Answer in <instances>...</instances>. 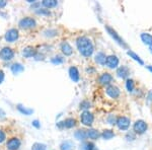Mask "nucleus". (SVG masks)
<instances>
[{
  "label": "nucleus",
  "mask_w": 152,
  "mask_h": 150,
  "mask_svg": "<svg viewBox=\"0 0 152 150\" xmlns=\"http://www.w3.org/2000/svg\"><path fill=\"white\" fill-rule=\"evenodd\" d=\"M147 69H148L152 73V66H147Z\"/></svg>",
  "instance_id": "58836bf2"
},
{
  "label": "nucleus",
  "mask_w": 152,
  "mask_h": 150,
  "mask_svg": "<svg viewBox=\"0 0 152 150\" xmlns=\"http://www.w3.org/2000/svg\"><path fill=\"white\" fill-rule=\"evenodd\" d=\"M4 80V72L2 70H0V84L3 82Z\"/></svg>",
  "instance_id": "72a5a7b5"
},
{
  "label": "nucleus",
  "mask_w": 152,
  "mask_h": 150,
  "mask_svg": "<svg viewBox=\"0 0 152 150\" xmlns=\"http://www.w3.org/2000/svg\"><path fill=\"white\" fill-rule=\"evenodd\" d=\"M75 123H76V121L74 119L69 118V119H66L65 121L63 122V125H64V127H66V128H72L75 126Z\"/></svg>",
  "instance_id": "cd10ccee"
},
{
  "label": "nucleus",
  "mask_w": 152,
  "mask_h": 150,
  "mask_svg": "<svg viewBox=\"0 0 152 150\" xmlns=\"http://www.w3.org/2000/svg\"><path fill=\"white\" fill-rule=\"evenodd\" d=\"M81 123L85 126H91L94 123V115L88 110H84L81 114Z\"/></svg>",
  "instance_id": "20e7f679"
},
{
  "label": "nucleus",
  "mask_w": 152,
  "mask_h": 150,
  "mask_svg": "<svg viewBox=\"0 0 152 150\" xmlns=\"http://www.w3.org/2000/svg\"><path fill=\"white\" fill-rule=\"evenodd\" d=\"M69 76L74 82H78L79 81V72H78V69L76 67H70L69 69Z\"/></svg>",
  "instance_id": "4468645a"
},
{
  "label": "nucleus",
  "mask_w": 152,
  "mask_h": 150,
  "mask_svg": "<svg viewBox=\"0 0 152 150\" xmlns=\"http://www.w3.org/2000/svg\"><path fill=\"white\" fill-rule=\"evenodd\" d=\"M52 62L54 64H61V63H63V59L61 57H55L52 59Z\"/></svg>",
  "instance_id": "2f4dec72"
},
{
  "label": "nucleus",
  "mask_w": 152,
  "mask_h": 150,
  "mask_svg": "<svg viewBox=\"0 0 152 150\" xmlns=\"http://www.w3.org/2000/svg\"><path fill=\"white\" fill-rule=\"evenodd\" d=\"M141 40L144 44H146V45L152 46V36L150 34H147V33L141 34Z\"/></svg>",
  "instance_id": "dca6fc26"
},
{
  "label": "nucleus",
  "mask_w": 152,
  "mask_h": 150,
  "mask_svg": "<svg viewBox=\"0 0 152 150\" xmlns=\"http://www.w3.org/2000/svg\"><path fill=\"white\" fill-rule=\"evenodd\" d=\"M14 56V52L12 51L11 48H8V47H5L3 48L1 51H0V59L4 61H8L11 60Z\"/></svg>",
  "instance_id": "7ed1b4c3"
},
{
  "label": "nucleus",
  "mask_w": 152,
  "mask_h": 150,
  "mask_svg": "<svg viewBox=\"0 0 152 150\" xmlns=\"http://www.w3.org/2000/svg\"><path fill=\"white\" fill-rule=\"evenodd\" d=\"M117 74H118L119 77H121V78L128 77V75H129L128 67H126V66H122V67H120L119 69H118V71H117Z\"/></svg>",
  "instance_id": "2eb2a0df"
},
{
  "label": "nucleus",
  "mask_w": 152,
  "mask_h": 150,
  "mask_svg": "<svg viewBox=\"0 0 152 150\" xmlns=\"http://www.w3.org/2000/svg\"><path fill=\"white\" fill-rule=\"evenodd\" d=\"M18 24L21 29H31L36 26V20L31 18H24L19 21Z\"/></svg>",
  "instance_id": "39448f33"
},
{
  "label": "nucleus",
  "mask_w": 152,
  "mask_h": 150,
  "mask_svg": "<svg viewBox=\"0 0 152 150\" xmlns=\"http://www.w3.org/2000/svg\"><path fill=\"white\" fill-rule=\"evenodd\" d=\"M127 54H128V55L130 56V57L131 58H133L135 61H136V62H138L139 64H140V65H144V62H143V60H142V59L139 57L138 55H137L136 53L135 52H133V51H131V50H129L128 52H127Z\"/></svg>",
  "instance_id": "412c9836"
},
{
  "label": "nucleus",
  "mask_w": 152,
  "mask_h": 150,
  "mask_svg": "<svg viewBox=\"0 0 152 150\" xmlns=\"http://www.w3.org/2000/svg\"><path fill=\"white\" fill-rule=\"evenodd\" d=\"M149 51H150V53L152 54V46H150V47H149Z\"/></svg>",
  "instance_id": "ea45409f"
},
{
  "label": "nucleus",
  "mask_w": 152,
  "mask_h": 150,
  "mask_svg": "<svg viewBox=\"0 0 152 150\" xmlns=\"http://www.w3.org/2000/svg\"><path fill=\"white\" fill-rule=\"evenodd\" d=\"M43 5L47 8H52L57 5V0H44Z\"/></svg>",
  "instance_id": "393cba45"
},
{
  "label": "nucleus",
  "mask_w": 152,
  "mask_h": 150,
  "mask_svg": "<svg viewBox=\"0 0 152 150\" xmlns=\"http://www.w3.org/2000/svg\"><path fill=\"white\" fill-rule=\"evenodd\" d=\"M146 130H147V124L143 120H138L134 124V131L138 133V134H143Z\"/></svg>",
  "instance_id": "6e6552de"
},
{
  "label": "nucleus",
  "mask_w": 152,
  "mask_h": 150,
  "mask_svg": "<svg viewBox=\"0 0 152 150\" xmlns=\"http://www.w3.org/2000/svg\"><path fill=\"white\" fill-rule=\"evenodd\" d=\"M99 83L100 84H104V85H107V84H110V83L112 82V80H113V76L110 74V73H102V75H100V77H99Z\"/></svg>",
  "instance_id": "f8f14e48"
},
{
  "label": "nucleus",
  "mask_w": 152,
  "mask_h": 150,
  "mask_svg": "<svg viewBox=\"0 0 152 150\" xmlns=\"http://www.w3.org/2000/svg\"><path fill=\"white\" fill-rule=\"evenodd\" d=\"M102 138L105 140H110L115 136V133L113 132L112 130H104V131L102 132Z\"/></svg>",
  "instance_id": "a878e982"
},
{
  "label": "nucleus",
  "mask_w": 152,
  "mask_h": 150,
  "mask_svg": "<svg viewBox=\"0 0 152 150\" xmlns=\"http://www.w3.org/2000/svg\"><path fill=\"white\" fill-rule=\"evenodd\" d=\"M23 55L26 58H31V57H33V56L35 55V50H34L31 47H26V48L23 49Z\"/></svg>",
  "instance_id": "6ab92c4d"
},
{
  "label": "nucleus",
  "mask_w": 152,
  "mask_h": 150,
  "mask_svg": "<svg viewBox=\"0 0 152 150\" xmlns=\"http://www.w3.org/2000/svg\"><path fill=\"white\" fill-rule=\"evenodd\" d=\"M88 108H90V102H89L84 100V102H82L81 104H80V109L85 110V109H88Z\"/></svg>",
  "instance_id": "7c9ffc66"
},
{
  "label": "nucleus",
  "mask_w": 152,
  "mask_h": 150,
  "mask_svg": "<svg viewBox=\"0 0 152 150\" xmlns=\"http://www.w3.org/2000/svg\"><path fill=\"white\" fill-rule=\"evenodd\" d=\"M87 137V131L85 130H78L75 132V138L78 140H84Z\"/></svg>",
  "instance_id": "aec40b11"
},
{
  "label": "nucleus",
  "mask_w": 152,
  "mask_h": 150,
  "mask_svg": "<svg viewBox=\"0 0 152 150\" xmlns=\"http://www.w3.org/2000/svg\"><path fill=\"white\" fill-rule=\"evenodd\" d=\"M87 137H89L90 139H97L99 137V131H96V130H94V129H89L87 131Z\"/></svg>",
  "instance_id": "5701e85b"
},
{
  "label": "nucleus",
  "mask_w": 152,
  "mask_h": 150,
  "mask_svg": "<svg viewBox=\"0 0 152 150\" xmlns=\"http://www.w3.org/2000/svg\"><path fill=\"white\" fill-rule=\"evenodd\" d=\"M7 149L8 150H18L20 146V141L18 138H11L7 142Z\"/></svg>",
  "instance_id": "9b49d317"
},
{
  "label": "nucleus",
  "mask_w": 152,
  "mask_h": 150,
  "mask_svg": "<svg viewBox=\"0 0 152 150\" xmlns=\"http://www.w3.org/2000/svg\"><path fill=\"white\" fill-rule=\"evenodd\" d=\"M126 87H127V90L128 91H133L134 90V81L132 79H128L126 81Z\"/></svg>",
  "instance_id": "c85d7f7f"
},
{
  "label": "nucleus",
  "mask_w": 152,
  "mask_h": 150,
  "mask_svg": "<svg viewBox=\"0 0 152 150\" xmlns=\"http://www.w3.org/2000/svg\"><path fill=\"white\" fill-rule=\"evenodd\" d=\"M76 45L79 50V52L85 57H89L92 53H94V45H92L91 41L86 37H80L76 41Z\"/></svg>",
  "instance_id": "f257e3e1"
},
{
  "label": "nucleus",
  "mask_w": 152,
  "mask_h": 150,
  "mask_svg": "<svg viewBox=\"0 0 152 150\" xmlns=\"http://www.w3.org/2000/svg\"><path fill=\"white\" fill-rule=\"evenodd\" d=\"M4 140H5V134H4L3 131H1V130H0V143H2Z\"/></svg>",
  "instance_id": "473e14b6"
},
{
  "label": "nucleus",
  "mask_w": 152,
  "mask_h": 150,
  "mask_svg": "<svg viewBox=\"0 0 152 150\" xmlns=\"http://www.w3.org/2000/svg\"><path fill=\"white\" fill-rule=\"evenodd\" d=\"M6 5V1L5 0H0V8H3Z\"/></svg>",
  "instance_id": "c9c22d12"
},
{
  "label": "nucleus",
  "mask_w": 152,
  "mask_h": 150,
  "mask_svg": "<svg viewBox=\"0 0 152 150\" xmlns=\"http://www.w3.org/2000/svg\"><path fill=\"white\" fill-rule=\"evenodd\" d=\"M31 150H46V145L42 143H35L31 147Z\"/></svg>",
  "instance_id": "c756f323"
},
{
  "label": "nucleus",
  "mask_w": 152,
  "mask_h": 150,
  "mask_svg": "<svg viewBox=\"0 0 152 150\" xmlns=\"http://www.w3.org/2000/svg\"><path fill=\"white\" fill-rule=\"evenodd\" d=\"M105 90H107V95L111 97L112 98H117L120 95V89L115 85H109Z\"/></svg>",
  "instance_id": "9d476101"
},
{
  "label": "nucleus",
  "mask_w": 152,
  "mask_h": 150,
  "mask_svg": "<svg viewBox=\"0 0 152 150\" xmlns=\"http://www.w3.org/2000/svg\"><path fill=\"white\" fill-rule=\"evenodd\" d=\"M4 116H5V113H4L3 110H2L1 109H0V117H1V118H3Z\"/></svg>",
  "instance_id": "4c0bfd02"
},
{
  "label": "nucleus",
  "mask_w": 152,
  "mask_h": 150,
  "mask_svg": "<svg viewBox=\"0 0 152 150\" xmlns=\"http://www.w3.org/2000/svg\"><path fill=\"white\" fill-rule=\"evenodd\" d=\"M95 61H96L99 64H100V65H104L105 61H107V57H105V55L104 53L99 52L95 55Z\"/></svg>",
  "instance_id": "a211bd4d"
},
{
  "label": "nucleus",
  "mask_w": 152,
  "mask_h": 150,
  "mask_svg": "<svg viewBox=\"0 0 152 150\" xmlns=\"http://www.w3.org/2000/svg\"><path fill=\"white\" fill-rule=\"evenodd\" d=\"M152 100V90L149 91V94H148V102H151Z\"/></svg>",
  "instance_id": "e433bc0d"
},
{
  "label": "nucleus",
  "mask_w": 152,
  "mask_h": 150,
  "mask_svg": "<svg viewBox=\"0 0 152 150\" xmlns=\"http://www.w3.org/2000/svg\"><path fill=\"white\" fill-rule=\"evenodd\" d=\"M105 29L107 31V33H109V35L112 37L113 39L115 40V42H117L118 44H119L120 46H122L123 48H127V44L125 43L123 39L121 38L119 35L117 34V31H115V29H113L112 28H110L109 26H105Z\"/></svg>",
  "instance_id": "f03ea898"
},
{
  "label": "nucleus",
  "mask_w": 152,
  "mask_h": 150,
  "mask_svg": "<svg viewBox=\"0 0 152 150\" xmlns=\"http://www.w3.org/2000/svg\"><path fill=\"white\" fill-rule=\"evenodd\" d=\"M61 50H62V52L65 56H70L73 52L72 47H71L67 42H63V43L61 44Z\"/></svg>",
  "instance_id": "ddd939ff"
},
{
  "label": "nucleus",
  "mask_w": 152,
  "mask_h": 150,
  "mask_svg": "<svg viewBox=\"0 0 152 150\" xmlns=\"http://www.w3.org/2000/svg\"><path fill=\"white\" fill-rule=\"evenodd\" d=\"M33 126H35L36 128H38V129L40 128V123H39L38 120H35V121L33 122Z\"/></svg>",
  "instance_id": "f704fd0d"
},
{
  "label": "nucleus",
  "mask_w": 152,
  "mask_h": 150,
  "mask_svg": "<svg viewBox=\"0 0 152 150\" xmlns=\"http://www.w3.org/2000/svg\"><path fill=\"white\" fill-rule=\"evenodd\" d=\"M105 64L109 68H117L118 65H119V59L117 58V56H109L107 57V61H105Z\"/></svg>",
  "instance_id": "1a4fd4ad"
},
{
  "label": "nucleus",
  "mask_w": 152,
  "mask_h": 150,
  "mask_svg": "<svg viewBox=\"0 0 152 150\" xmlns=\"http://www.w3.org/2000/svg\"><path fill=\"white\" fill-rule=\"evenodd\" d=\"M79 150H95V146L91 142H85V143L80 145Z\"/></svg>",
  "instance_id": "4be33fe9"
},
{
  "label": "nucleus",
  "mask_w": 152,
  "mask_h": 150,
  "mask_svg": "<svg viewBox=\"0 0 152 150\" xmlns=\"http://www.w3.org/2000/svg\"><path fill=\"white\" fill-rule=\"evenodd\" d=\"M18 39V31L15 29H11L9 31H7V33L5 34V40L6 42L9 43H13Z\"/></svg>",
  "instance_id": "423d86ee"
},
{
  "label": "nucleus",
  "mask_w": 152,
  "mask_h": 150,
  "mask_svg": "<svg viewBox=\"0 0 152 150\" xmlns=\"http://www.w3.org/2000/svg\"><path fill=\"white\" fill-rule=\"evenodd\" d=\"M18 109L19 112L21 113V114L26 115V116H28V115L33 114V112H34L33 110H31V109H26V108L23 107V105H18Z\"/></svg>",
  "instance_id": "bb28decb"
},
{
  "label": "nucleus",
  "mask_w": 152,
  "mask_h": 150,
  "mask_svg": "<svg viewBox=\"0 0 152 150\" xmlns=\"http://www.w3.org/2000/svg\"><path fill=\"white\" fill-rule=\"evenodd\" d=\"M23 70H24V68L20 63H15L11 66V71L13 74H18V73L23 72Z\"/></svg>",
  "instance_id": "f3484780"
},
{
  "label": "nucleus",
  "mask_w": 152,
  "mask_h": 150,
  "mask_svg": "<svg viewBox=\"0 0 152 150\" xmlns=\"http://www.w3.org/2000/svg\"><path fill=\"white\" fill-rule=\"evenodd\" d=\"M116 124H117V126L119 127V129L127 130L130 126V119L127 117H120V118H118Z\"/></svg>",
  "instance_id": "0eeeda50"
},
{
  "label": "nucleus",
  "mask_w": 152,
  "mask_h": 150,
  "mask_svg": "<svg viewBox=\"0 0 152 150\" xmlns=\"http://www.w3.org/2000/svg\"><path fill=\"white\" fill-rule=\"evenodd\" d=\"M73 146H74V145H73V143L71 141H65L61 144L60 149L61 150H72Z\"/></svg>",
  "instance_id": "b1692460"
}]
</instances>
